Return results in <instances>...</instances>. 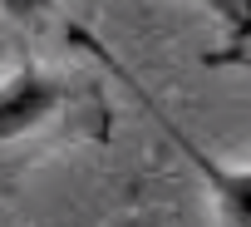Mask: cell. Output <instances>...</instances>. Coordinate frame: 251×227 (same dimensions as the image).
<instances>
[{"mask_svg":"<svg viewBox=\"0 0 251 227\" xmlns=\"http://www.w3.org/2000/svg\"><path fill=\"white\" fill-rule=\"evenodd\" d=\"M84 40H89V50L103 59V69H113L123 84L133 89V99H138V104L153 114V119H158V129L168 134V143L192 163V173L202 178V188H207V198H212V207H217V222H222V227H251V163H222L217 153H207L192 134H182V129L173 124V114H168V109H163V104H158V99H153V94L128 74V69H123L103 45H94V35H84Z\"/></svg>","mask_w":251,"mask_h":227,"instance_id":"1","label":"cell"},{"mask_svg":"<svg viewBox=\"0 0 251 227\" xmlns=\"http://www.w3.org/2000/svg\"><path fill=\"white\" fill-rule=\"evenodd\" d=\"M64 109H69V84L40 69L35 59H25L15 74L0 79V143L50 129Z\"/></svg>","mask_w":251,"mask_h":227,"instance_id":"2","label":"cell"},{"mask_svg":"<svg viewBox=\"0 0 251 227\" xmlns=\"http://www.w3.org/2000/svg\"><path fill=\"white\" fill-rule=\"evenodd\" d=\"M207 64H226V69H251V40H241V45H226V50L207 55Z\"/></svg>","mask_w":251,"mask_h":227,"instance_id":"3","label":"cell"}]
</instances>
